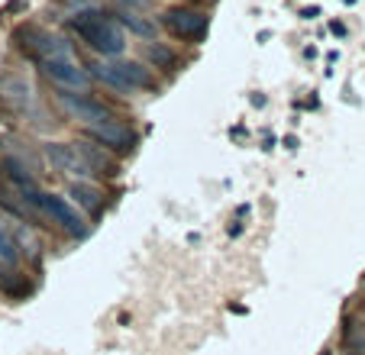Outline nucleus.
<instances>
[{
	"label": "nucleus",
	"instance_id": "1",
	"mask_svg": "<svg viewBox=\"0 0 365 355\" xmlns=\"http://www.w3.org/2000/svg\"><path fill=\"white\" fill-rule=\"evenodd\" d=\"M29 52L39 58L42 71H46L62 91H81V94H88L91 78H88V71L78 65L75 52H71V46L62 39V36H48V33H39V29H36V42L29 46Z\"/></svg>",
	"mask_w": 365,
	"mask_h": 355
},
{
	"label": "nucleus",
	"instance_id": "2",
	"mask_svg": "<svg viewBox=\"0 0 365 355\" xmlns=\"http://www.w3.org/2000/svg\"><path fill=\"white\" fill-rule=\"evenodd\" d=\"M68 26H71V33H78L101 55H120L126 48V36L120 29V23L110 20V16H103L101 10H81V14H75L68 20Z\"/></svg>",
	"mask_w": 365,
	"mask_h": 355
},
{
	"label": "nucleus",
	"instance_id": "3",
	"mask_svg": "<svg viewBox=\"0 0 365 355\" xmlns=\"http://www.w3.org/2000/svg\"><path fill=\"white\" fill-rule=\"evenodd\" d=\"M29 207H33V210H39L42 217H48L52 223L58 226V230H65L68 236H75V240L88 236V220H84L65 197H56V194H42L39 191L33 200H29Z\"/></svg>",
	"mask_w": 365,
	"mask_h": 355
},
{
	"label": "nucleus",
	"instance_id": "4",
	"mask_svg": "<svg viewBox=\"0 0 365 355\" xmlns=\"http://www.w3.org/2000/svg\"><path fill=\"white\" fill-rule=\"evenodd\" d=\"M97 75L110 88L120 91H152L155 88V78H152L149 68H143L139 62H103L97 68Z\"/></svg>",
	"mask_w": 365,
	"mask_h": 355
},
{
	"label": "nucleus",
	"instance_id": "5",
	"mask_svg": "<svg viewBox=\"0 0 365 355\" xmlns=\"http://www.w3.org/2000/svg\"><path fill=\"white\" fill-rule=\"evenodd\" d=\"M84 136H88L94 145H101V149L113 152V155H130L133 145H136V133H133L130 126L117 123V120L84 126Z\"/></svg>",
	"mask_w": 365,
	"mask_h": 355
},
{
	"label": "nucleus",
	"instance_id": "6",
	"mask_svg": "<svg viewBox=\"0 0 365 355\" xmlns=\"http://www.w3.org/2000/svg\"><path fill=\"white\" fill-rule=\"evenodd\" d=\"M162 26L175 36V39H204L207 33V16L194 7H172L162 14Z\"/></svg>",
	"mask_w": 365,
	"mask_h": 355
},
{
	"label": "nucleus",
	"instance_id": "7",
	"mask_svg": "<svg viewBox=\"0 0 365 355\" xmlns=\"http://www.w3.org/2000/svg\"><path fill=\"white\" fill-rule=\"evenodd\" d=\"M46 155L58 171H68V175H78V178H94V168L84 158V152L78 149V143H48Z\"/></svg>",
	"mask_w": 365,
	"mask_h": 355
},
{
	"label": "nucleus",
	"instance_id": "8",
	"mask_svg": "<svg viewBox=\"0 0 365 355\" xmlns=\"http://www.w3.org/2000/svg\"><path fill=\"white\" fill-rule=\"evenodd\" d=\"M62 101H65V107H68V113H75L84 126H94V123H107V120H113L110 110L103 107V103H94V101H88V97L62 94Z\"/></svg>",
	"mask_w": 365,
	"mask_h": 355
},
{
	"label": "nucleus",
	"instance_id": "9",
	"mask_svg": "<svg viewBox=\"0 0 365 355\" xmlns=\"http://www.w3.org/2000/svg\"><path fill=\"white\" fill-rule=\"evenodd\" d=\"M71 197H75L78 207H84V210H91V213L101 207V194H97V187H91L88 181H75V185H71Z\"/></svg>",
	"mask_w": 365,
	"mask_h": 355
},
{
	"label": "nucleus",
	"instance_id": "10",
	"mask_svg": "<svg viewBox=\"0 0 365 355\" xmlns=\"http://www.w3.org/2000/svg\"><path fill=\"white\" fill-rule=\"evenodd\" d=\"M343 349H352V352H365V323L346 320V326H343Z\"/></svg>",
	"mask_w": 365,
	"mask_h": 355
},
{
	"label": "nucleus",
	"instance_id": "11",
	"mask_svg": "<svg viewBox=\"0 0 365 355\" xmlns=\"http://www.w3.org/2000/svg\"><path fill=\"white\" fill-rule=\"evenodd\" d=\"M145 58H149L155 68H162V71H172L175 68V52L168 46H162V42H155V46H145Z\"/></svg>",
	"mask_w": 365,
	"mask_h": 355
},
{
	"label": "nucleus",
	"instance_id": "12",
	"mask_svg": "<svg viewBox=\"0 0 365 355\" xmlns=\"http://www.w3.org/2000/svg\"><path fill=\"white\" fill-rule=\"evenodd\" d=\"M20 262V249H16V240L10 236L4 226H0V265L4 268H16Z\"/></svg>",
	"mask_w": 365,
	"mask_h": 355
},
{
	"label": "nucleus",
	"instance_id": "13",
	"mask_svg": "<svg viewBox=\"0 0 365 355\" xmlns=\"http://www.w3.org/2000/svg\"><path fill=\"white\" fill-rule=\"evenodd\" d=\"M120 20H123V26H130L133 33H139V36H152V23H145L139 14H120Z\"/></svg>",
	"mask_w": 365,
	"mask_h": 355
},
{
	"label": "nucleus",
	"instance_id": "14",
	"mask_svg": "<svg viewBox=\"0 0 365 355\" xmlns=\"http://www.w3.org/2000/svg\"><path fill=\"white\" fill-rule=\"evenodd\" d=\"M343 355H365V352H352V349H343Z\"/></svg>",
	"mask_w": 365,
	"mask_h": 355
}]
</instances>
